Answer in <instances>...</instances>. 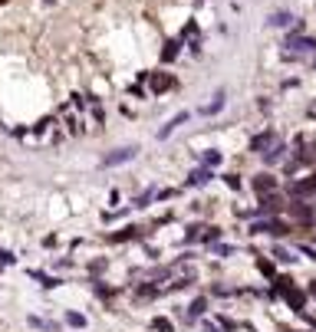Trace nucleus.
Listing matches in <instances>:
<instances>
[{"mask_svg": "<svg viewBox=\"0 0 316 332\" xmlns=\"http://www.w3.org/2000/svg\"><path fill=\"white\" fill-rule=\"evenodd\" d=\"M274 283H276V290H280V293L286 296V300L293 303V309H296V313H303V296L290 286V280H286V277H280V280H274Z\"/></svg>", "mask_w": 316, "mask_h": 332, "instance_id": "nucleus-1", "label": "nucleus"}, {"mask_svg": "<svg viewBox=\"0 0 316 332\" xmlns=\"http://www.w3.org/2000/svg\"><path fill=\"white\" fill-rule=\"evenodd\" d=\"M135 155H138V148H135V145H128V148H116L112 151V155H106V165H122V161H132Z\"/></svg>", "mask_w": 316, "mask_h": 332, "instance_id": "nucleus-2", "label": "nucleus"}, {"mask_svg": "<svg viewBox=\"0 0 316 332\" xmlns=\"http://www.w3.org/2000/svg\"><path fill=\"white\" fill-rule=\"evenodd\" d=\"M250 188L257 191V194H270V191H276V178H270V174H257V178H254L250 181Z\"/></svg>", "mask_w": 316, "mask_h": 332, "instance_id": "nucleus-3", "label": "nucleus"}, {"mask_svg": "<svg viewBox=\"0 0 316 332\" xmlns=\"http://www.w3.org/2000/svg\"><path fill=\"white\" fill-rule=\"evenodd\" d=\"M250 234H286V224H276V221H270V224H254L250 227Z\"/></svg>", "mask_w": 316, "mask_h": 332, "instance_id": "nucleus-4", "label": "nucleus"}, {"mask_svg": "<svg viewBox=\"0 0 316 332\" xmlns=\"http://www.w3.org/2000/svg\"><path fill=\"white\" fill-rule=\"evenodd\" d=\"M174 79L168 76V72H162V76H152V92H165V89H172Z\"/></svg>", "mask_w": 316, "mask_h": 332, "instance_id": "nucleus-5", "label": "nucleus"}, {"mask_svg": "<svg viewBox=\"0 0 316 332\" xmlns=\"http://www.w3.org/2000/svg\"><path fill=\"white\" fill-rule=\"evenodd\" d=\"M182 122H188V112H178V115H174L172 122H165V128H162V132H158V138H168V135L174 132V128L182 125Z\"/></svg>", "mask_w": 316, "mask_h": 332, "instance_id": "nucleus-6", "label": "nucleus"}, {"mask_svg": "<svg viewBox=\"0 0 316 332\" xmlns=\"http://www.w3.org/2000/svg\"><path fill=\"white\" fill-rule=\"evenodd\" d=\"M270 142H274V132H260V135H254V138H250V151H264Z\"/></svg>", "mask_w": 316, "mask_h": 332, "instance_id": "nucleus-7", "label": "nucleus"}, {"mask_svg": "<svg viewBox=\"0 0 316 332\" xmlns=\"http://www.w3.org/2000/svg\"><path fill=\"white\" fill-rule=\"evenodd\" d=\"M224 99H228V95H224V89H221V92H214V99H211V102H208L201 112H204V115H214V112H221V109H224Z\"/></svg>", "mask_w": 316, "mask_h": 332, "instance_id": "nucleus-8", "label": "nucleus"}, {"mask_svg": "<svg viewBox=\"0 0 316 332\" xmlns=\"http://www.w3.org/2000/svg\"><path fill=\"white\" fill-rule=\"evenodd\" d=\"M208 181H211V171H208V168H201V171H191V178H188L191 188H201V184H208Z\"/></svg>", "mask_w": 316, "mask_h": 332, "instance_id": "nucleus-9", "label": "nucleus"}, {"mask_svg": "<svg viewBox=\"0 0 316 332\" xmlns=\"http://www.w3.org/2000/svg\"><path fill=\"white\" fill-rule=\"evenodd\" d=\"M178 46H182L178 40H168V43H165V49H162V63H172L174 56H178Z\"/></svg>", "mask_w": 316, "mask_h": 332, "instance_id": "nucleus-10", "label": "nucleus"}, {"mask_svg": "<svg viewBox=\"0 0 316 332\" xmlns=\"http://www.w3.org/2000/svg\"><path fill=\"white\" fill-rule=\"evenodd\" d=\"M290 20H293V16L286 13V10H276V13H270V20H267V23H270V26H286Z\"/></svg>", "mask_w": 316, "mask_h": 332, "instance_id": "nucleus-11", "label": "nucleus"}, {"mask_svg": "<svg viewBox=\"0 0 316 332\" xmlns=\"http://www.w3.org/2000/svg\"><path fill=\"white\" fill-rule=\"evenodd\" d=\"M284 151H286L284 145H274V148H270L267 155H264V158H267V161H280V158H284Z\"/></svg>", "mask_w": 316, "mask_h": 332, "instance_id": "nucleus-12", "label": "nucleus"}, {"mask_svg": "<svg viewBox=\"0 0 316 332\" xmlns=\"http://www.w3.org/2000/svg\"><path fill=\"white\" fill-rule=\"evenodd\" d=\"M66 323H70V326H76V329H82V326H86V319L79 316V313H70V316H66Z\"/></svg>", "mask_w": 316, "mask_h": 332, "instance_id": "nucleus-13", "label": "nucleus"}, {"mask_svg": "<svg viewBox=\"0 0 316 332\" xmlns=\"http://www.w3.org/2000/svg\"><path fill=\"white\" fill-rule=\"evenodd\" d=\"M293 214H296V217H303V221H310V207H306V204H293Z\"/></svg>", "mask_w": 316, "mask_h": 332, "instance_id": "nucleus-14", "label": "nucleus"}, {"mask_svg": "<svg viewBox=\"0 0 316 332\" xmlns=\"http://www.w3.org/2000/svg\"><path fill=\"white\" fill-rule=\"evenodd\" d=\"M152 329H158V332H172V323H168V319H155V323H152Z\"/></svg>", "mask_w": 316, "mask_h": 332, "instance_id": "nucleus-15", "label": "nucleus"}, {"mask_svg": "<svg viewBox=\"0 0 316 332\" xmlns=\"http://www.w3.org/2000/svg\"><path fill=\"white\" fill-rule=\"evenodd\" d=\"M204 313V300H194L191 303V316H201Z\"/></svg>", "mask_w": 316, "mask_h": 332, "instance_id": "nucleus-16", "label": "nucleus"}, {"mask_svg": "<svg viewBox=\"0 0 316 332\" xmlns=\"http://www.w3.org/2000/svg\"><path fill=\"white\" fill-rule=\"evenodd\" d=\"M218 158H221V155H218V151H204V165H218Z\"/></svg>", "mask_w": 316, "mask_h": 332, "instance_id": "nucleus-17", "label": "nucleus"}, {"mask_svg": "<svg viewBox=\"0 0 316 332\" xmlns=\"http://www.w3.org/2000/svg\"><path fill=\"white\" fill-rule=\"evenodd\" d=\"M274 257H276V260H284V263H290V260H293V257H290L286 250H274Z\"/></svg>", "mask_w": 316, "mask_h": 332, "instance_id": "nucleus-18", "label": "nucleus"}, {"mask_svg": "<svg viewBox=\"0 0 316 332\" xmlns=\"http://www.w3.org/2000/svg\"><path fill=\"white\" fill-rule=\"evenodd\" d=\"M46 3H53V0H46Z\"/></svg>", "mask_w": 316, "mask_h": 332, "instance_id": "nucleus-19", "label": "nucleus"}]
</instances>
